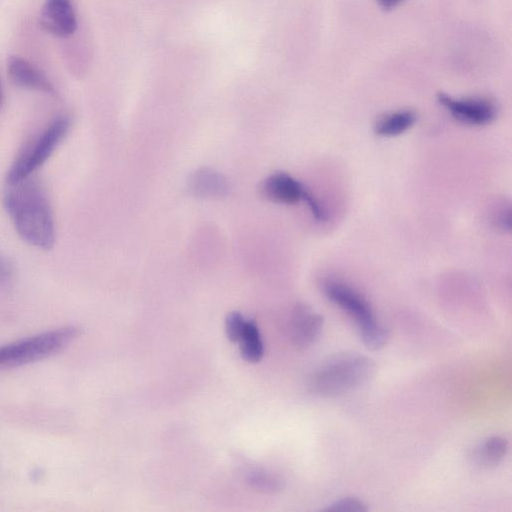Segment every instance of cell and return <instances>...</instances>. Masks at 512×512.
<instances>
[{"instance_id": "7402d4cb", "label": "cell", "mask_w": 512, "mask_h": 512, "mask_svg": "<svg viewBox=\"0 0 512 512\" xmlns=\"http://www.w3.org/2000/svg\"><path fill=\"white\" fill-rule=\"evenodd\" d=\"M3 105H4V93H3L2 85L0 82V111L3 107Z\"/></svg>"}, {"instance_id": "7c38bea8", "label": "cell", "mask_w": 512, "mask_h": 512, "mask_svg": "<svg viewBox=\"0 0 512 512\" xmlns=\"http://www.w3.org/2000/svg\"><path fill=\"white\" fill-rule=\"evenodd\" d=\"M417 115L409 109L385 114L377 120L374 132L380 137H395L409 130L416 122Z\"/></svg>"}, {"instance_id": "52a82bcc", "label": "cell", "mask_w": 512, "mask_h": 512, "mask_svg": "<svg viewBox=\"0 0 512 512\" xmlns=\"http://www.w3.org/2000/svg\"><path fill=\"white\" fill-rule=\"evenodd\" d=\"M40 26L57 37H69L77 28L72 0H45L40 13Z\"/></svg>"}, {"instance_id": "277c9868", "label": "cell", "mask_w": 512, "mask_h": 512, "mask_svg": "<svg viewBox=\"0 0 512 512\" xmlns=\"http://www.w3.org/2000/svg\"><path fill=\"white\" fill-rule=\"evenodd\" d=\"M77 326H64L0 346V369L19 367L51 357L80 335Z\"/></svg>"}, {"instance_id": "7a4b0ae2", "label": "cell", "mask_w": 512, "mask_h": 512, "mask_svg": "<svg viewBox=\"0 0 512 512\" xmlns=\"http://www.w3.org/2000/svg\"><path fill=\"white\" fill-rule=\"evenodd\" d=\"M376 370L372 359L357 353H341L326 360L311 376L309 389L322 397L338 396L369 381Z\"/></svg>"}, {"instance_id": "30bf717a", "label": "cell", "mask_w": 512, "mask_h": 512, "mask_svg": "<svg viewBox=\"0 0 512 512\" xmlns=\"http://www.w3.org/2000/svg\"><path fill=\"white\" fill-rule=\"evenodd\" d=\"M7 75L17 87L54 95L55 87L51 81L27 60L11 56L7 60Z\"/></svg>"}, {"instance_id": "ffe728a7", "label": "cell", "mask_w": 512, "mask_h": 512, "mask_svg": "<svg viewBox=\"0 0 512 512\" xmlns=\"http://www.w3.org/2000/svg\"><path fill=\"white\" fill-rule=\"evenodd\" d=\"M496 225L503 231L511 230V209L510 206L502 207L496 217Z\"/></svg>"}, {"instance_id": "5bb4252c", "label": "cell", "mask_w": 512, "mask_h": 512, "mask_svg": "<svg viewBox=\"0 0 512 512\" xmlns=\"http://www.w3.org/2000/svg\"><path fill=\"white\" fill-rule=\"evenodd\" d=\"M191 188L197 195L220 196L227 192L228 186L221 174L203 168L193 175Z\"/></svg>"}, {"instance_id": "3957f363", "label": "cell", "mask_w": 512, "mask_h": 512, "mask_svg": "<svg viewBox=\"0 0 512 512\" xmlns=\"http://www.w3.org/2000/svg\"><path fill=\"white\" fill-rule=\"evenodd\" d=\"M322 290L330 301L353 317L366 348L379 350L387 343V328L377 320L369 302L359 291L334 279L325 280Z\"/></svg>"}, {"instance_id": "6da1fadb", "label": "cell", "mask_w": 512, "mask_h": 512, "mask_svg": "<svg viewBox=\"0 0 512 512\" xmlns=\"http://www.w3.org/2000/svg\"><path fill=\"white\" fill-rule=\"evenodd\" d=\"M4 207L18 235L29 245L50 250L56 239L52 208L45 189L34 178L7 183Z\"/></svg>"}, {"instance_id": "9c48e42d", "label": "cell", "mask_w": 512, "mask_h": 512, "mask_svg": "<svg viewBox=\"0 0 512 512\" xmlns=\"http://www.w3.org/2000/svg\"><path fill=\"white\" fill-rule=\"evenodd\" d=\"M307 189L288 173L276 172L268 176L261 184V193L269 201L292 205L303 201Z\"/></svg>"}, {"instance_id": "44dd1931", "label": "cell", "mask_w": 512, "mask_h": 512, "mask_svg": "<svg viewBox=\"0 0 512 512\" xmlns=\"http://www.w3.org/2000/svg\"><path fill=\"white\" fill-rule=\"evenodd\" d=\"M378 6L385 10L390 11L401 5L404 0H375Z\"/></svg>"}, {"instance_id": "ba28073f", "label": "cell", "mask_w": 512, "mask_h": 512, "mask_svg": "<svg viewBox=\"0 0 512 512\" xmlns=\"http://www.w3.org/2000/svg\"><path fill=\"white\" fill-rule=\"evenodd\" d=\"M324 324L322 315L304 303H297L291 314L290 332L293 344L300 350L316 342Z\"/></svg>"}, {"instance_id": "e0dca14e", "label": "cell", "mask_w": 512, "mask_h": 512, "mask_svg": "<svg viewBox=\"0 0 512 512\" xmlns=\"http://www.w3.org/2000/svg\"><path fill=\"white\" fill-rule=\"evenodd\" d=\"M369 508L365 502L356 497H344L331 503L324 511H355L364 512Z\"/></svg>"}, {"instance_id": "2e32d148", "label": "cell", "mask_w": 512, "mask_h": 512, "mask_svg": "<svg viewBox=\"0 0 512 512\" xmlns=\"http://www.w3.org/2000/svg\"><path fill=\"white\" fill-rule=\"evenodd\" d=\"M245 322L246 318L243 317V315L237 311L230 312L226 316L225 331L228 339L231 342H238L244 329Z\"/></svg>"}, {"instance_id": "9a60e30c", "label": "cell", "mask_w": 512, "mask_h": 512, "mask_svg": "<svg viewBox=\"0 0 512 512\" xmlns=\"http://www.w3.org/2000/svg\"><path fill=\"white\" fill-rule=\"evenodd\" d=\"M244 478L250 487L262 493L274 494L283 488L278 477L259 468H249L244 472Z\"/></svg>"}, {"instance_id": "ac0fdd59", "label": "cell", "mask_w": 512, "mask_h": 512, "mask_svg": "<svg viewBox=\"0 0 512 512\" xmlns=\"http://www.w3.org/2000/svg\"><path fill=\"white\" fill-rule=\"evenodd\" d=\"M303 201L308 206L311 214L315 220L319 222H325L327 220V214L320 202L307 190L304 195Z\"/></svg>"}, {"instance_id": "8fae6325", "label": "cell", "mask_w": 512, "mask_h": 512, "mask_svg": "<svg viewBox=\"0 0 512 512\" xmlns=\"http://www.w3.org/2000/svg\"><path fill=\"white\" fill-rule=\"evenodd\" d=\"M509 443L502 436H491L482 442L473 452V462L485 469L494 468L505 458Z\"/></svg>"}, {"instance_id": "8992f818", "label": "cell", "mask_w": 512, "mask_h": 512, "mask_svg": "<svg viewBox=\"0 0 512 512\" xmlns=\"http://www.w3.org/2000/svg\"><path fill=\"white\" fill-rule=\"evenodd\" d=\"M437 101L454 119L466 125H487L497 116V106L488 98H455L441 92L437 94Z\"/></svg>"}, {"instance_id": "5b68a950", "label": "cell", "mask_w": 512, "mask_h": 512, "mask_svg": "<svg viewBox=\"0 0 512 512\" xmlns=\"http://www.w3.org/2000/svg\"><path fill=\"white\" fill-rule=\"evenodd\" d=\"M70 127L71 121L66 116L52 120L12 163L7 171L6 183L31 177L65 139Z\"/></svg>"}, {"instance_id": "d6986e66", "label": "cell", "mask_w": 512, "mask_h": 512, "mask_svg": "<svg viewBox=\"0 0 512 512\" xmlns=\"http://www.w3.org/2000/svg\"><path fill=\"white\" fill-rule=\"evenodd\" d=\"M14 266L12 262L0 253V287L7 285L13 278Z\"/></svg>"}, {"instance_id": "4fadbf2b", "label": "cell", "mask_w": 512, "mask_h": 512, "mask_svg": "<svg viewBox=\"0 0 512 512\" xmlns=\"http://www.w3.org/2000/svg\"><path fill=\"white\" fill-rule=\"evenodd\" d=\"M237 343H239L242 358L247 362L257 363L262 359L264 346L259 329L252 319H246L244 329Z\"/></svg>"}]
</instances>
